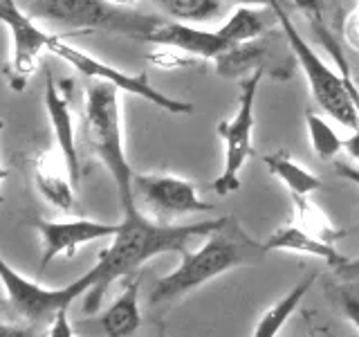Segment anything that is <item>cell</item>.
I'll return each instance as SVG.
<instances>
[{
	"instance_id": "6da1fadb",
	"label": "cell",
	"mask_w": 359,
	"mask_h": 337,
	"mask_svg": "<svg viewBox=\"0 0 359 337\" xmlns=\"http://www.w3.org/2000/svg\"><path fill=\"white\" fill-rule=\"evenodd\" d=\"M224 220H200V223H155L146 218L137 209L126 213L119 223V232L112 236V243L99 252L97 263L88 270L90 290L83 295V310L97 312L104 301L106 290L117 279H126L149 261V258L164 252H187L194 239L207 236L220 227Z\"/></svg>"
},
{
	"instance_id": "7a4b0ae2",
	"label": "cell",
	"mask_w": 359,
	"mask_h": 337,
	"mask_svg": "<svg viewBox=\"0 0 359 337\" xmlns=\"http://www.w3.org/2000/svg\"><path fill=\"white\" fill-rule=\"evenodd\" d=\"M265 254L263 243L254 241L236 218L224 216L222 225L207 236L202 247L196 252H182V263L157 281L151 301L162 303L177 299L233 267L261 261Z\"/></svg>"
},
{
	"instance_id": "3957f363",
	"label": "cell",
	"mask_w": 359,
	"mask_h": 337,
	"mask_svg": "<svg viewBox=\"0 0 359 337\" xmlns=\"http://www.w3.org/2000/svg\"><path fill=\"white\" fill-rule=\"evenodd\" d=\"M119 88L108 81H99L88 88L86 93V110H83V142L93 151L108 173L115 180L121 213L137 211V198H135L133 180L135 173L123 149L121 133V112H119Z\"/></svg>"
},
{
	"instance_id": "277c9868",
	"label": "cell",
	"mask_w": 359,
	"mask_h": 337,
	"mask_svg": "<svg viewBox=\"0 0 359 337\" xmlns=\"http://www.w3.org/2000/svg\"><path fill=\"white\" fill-rule=\"evenodd\" d=\"M267 7L274 11L290 50L294 54V59L299 61V65L303 67V72H306L310 88H312V95L317 99V104L323 108V112H328V115L334 121H339L341 126H348L353 131L359 128L357 108L346 93V88L339 79V72L332 70V67L310 48V43L303 39V34L294 27V22H292L283 0H269Z\"/></svg>"
},
{
	"instance_id": "5b68a950",
	"label": "cell",
	"mask_w": 359,
	"mask_h": 337,
	"mask_svg": "<svg viewBox=\"0 0 359 337\" xmlns=\"http://www.w3.org/2000/svg\"><path fill=\"white\" fill-rule=\"evenodd\" d=\"M29 14L74 29H106L133 39H144L164 22L155 16L126 11L108 0H34Z\"/></svg>"
},
{
	"instance_id": "8992f818",
	"label": "cell",
	"mask_w": 359,
	"mask_h": 337,
	"mask_svg": "<svg viewBox=\"0 0 359 337\" xmlns=\"http://www.w3.org/2000/svg\"><path fill=\"white\" fill-rule=\"evenodd\" d=\"M265 67H258L241 86L238 110L231 119L218 124V133L224 142V166L222 173L211 183V191L216 196H229L231 191L241 189V171L252 155V133H254V104L258 95V86L263 81Z\"/></svg>"
},
{
	"instance_id": "52a82bcc",
	"label": "cell",
	"mask_w": 359,
	"mask_h": 337,
	"mask_svg": "<svg viewBox=\"0 0 359 337\" xmlns=\"http://www.w3.org/2000/svg\"><path fill=\"white\" fill-rule=\"evenodd\" d=\"M0 277H3L5 295L16 317L29 326H50L56 312L70 308L76 297L86 295L90 290L88 272L63 288H43L16 272L5 258L0 261Z\"/></svg>"
},
{
	"instance_id": "ba28073f",
	"label": "cell",
	"mask_w": 359,
	"mask_h": 337,
	"mask_svg": "<svg viewBox=\"0 0 359 337\" xmlns=\"http://www.w3.org/2000/svg\"><path fill=\"white\" fill-rule=\"evenodd\" d=\"M48 50L54 52L59 59L67 61L74 70H79L86 77H93V79H99V81H108L115 88L123 90V93L128 95H135L144 101H149V104L162 108L164 112H182V115H191L194 112V104H189V101H180V99H173L168 95H162L160 90H155L151 86V81L146 79V74H128V72H121L117 67H112L108 63H104L97 56H90L88 52L74 48V45L61 41L59 37H54L48 43Z\"/></svg>"
},
{
	"instance_id": "9c48e42d",
	"label": "cell",
	"mask_w": 359,
	"mask_h": 337,
	"mask_svg": "<svg viewBox=\"0 0 359 337\" xmlns=\"http://www.w3.org/2000/svg\"><path fill=\"white\" fill-rule=\"evenodd\" d=\"M0 20L11 34V88L22 90L43 50H48L52 34L41 29L34 16L20 11L16 0H0Z\"/></svg>"
},
{
	"instance_id": "30bf717a",
	"label": "cell",
	"mask_w": 359,
	"mask_h": 337,
	"mask_svg": "<svg viewBox=\"0 0 359 337\" xmlns=\"http://www.w3.org/2000/svg\"><path fill=\"white\" fill-rule=\"evenodd\" d=\"M32 225H34V230L41 234V243H43L41 270L48 267L59 254L72 258L81 245L99 241V239H112V236L119 232V225L90 220V218H70V220L36 218Z\"/></svg>"
},
{
	"instance_id": "8fae6325",
	"label": "cell",
	"mask_w": 359,
	"mask_h": 337,
	"mask_svg": "<svg viewBox=\"0 0 359 337\" xmlns=\"http://www.w3.org/2000/svg\"><path fill=\"white\" fill-rule=\"evenodd\" d=\"M135 198H142L155 213L182 216V213L213 211L211 202L198 198L196 185L177 176H137L133 180Z\"/></svg>"
},
{
	"instance_id": "7c38bea8",
	"label": "cell",
	"mask_w": 359,
	"mask_h": 337,
	"mask_svg": "<svg viewBox=\"0 0 359 337\" xmlns=\"http://www.w3.org/2000/svg\"><path fill=\"white\" fill-rule=\"evenodd\" d=\"M74 88L72 79H63L61 84H54L50 70H45V110L54 131L56 149H59L70 168L74 187L81 180V166H79V151L74 142V121L70 112V90Z\"/></svg>"
},
{
	"instance_id": "4fadbf2b",
	"label": "cell",
	"mask_w": 359,
	"mask_h": 337,
	"mask_svg": "<svg viewBox=\"0 0 359 337\" xmlns=\"http://www.w3.org/2000/svg\"><path fill=\"white\" fill-rule=\"evenodd\" d=\"M142 41H149L153 45H171L182 52H189L198 59H216L220 52H224L231 43L224 41L218 29H200L189 25L184 20L177 22H160L153 32H149Z\"/></svg>"
},
{
	"instance_id": "5bb4252c",
	"label": "cell",
	"mask_w": 359,
	"mask_h": 337,
	"mask_svg": "<svg viewBox=\"0 0 359 337\" xmlns=\"http://www.w3.org/2000/svg\"><path fill=\"white\" fill-rule=\"evenodd\" d=\"M32 168H34V183H36L41 196L48 202H52L54 207L70 211L74 205V183L63 153L59 149L43 151L34 157Z\"/></svg>"
},
{
	"instance_id": "9a60e30c",
	"label": "cell",
	"mask_w": 359,
	"mask_h": 337,
	"mask_svg": "<svg viewBox=\"0 0 359 337\" xmlns=\"http://www.w3.org/2000/svg\"><path fill=\"white\" fill-rule=\"evenodd\" d=\"M263 245H265V252H301V254L323 258V261L328 263L332 270L339 267L348 258V256L337 252L334 243L317 239L314 234L299 227L297 223L278 227L276 232H272L267 236V239L263 241Z\"/></svg>"
},
{
	"instance_id": "2e32d148",
	"label": "cell",
	"mask_w": 359,
	"mask_h": 337,
	"mask_svg": "<svg viewBox=\"0 0 359 337\" xmlns=\"http://www.w3.org/2000/svg\"><path fill=\"white\" fill-rule=\"evenodd\" d=\"M140 275L135 272L126 277L121 295L112 301V306L101 317V331L108 337H126L137 333L142 326L140 315Z\"/></svg>"
},
{
	"instance_id": "e0dca14e",
	"label": "cell",
	"mask_w": 359,
	"mask_h": 337,
	"mask_svg": "<svg viewBox=\"0 0 359 337\" xmlns=\"http://www.w3.org/2000/svg\"><path fill=\"white\" fill-rule=\"evenodd\" d=\"M267 45L258 39L231 43L227 50L216 56V70L222 79H233L243 74H252L258 67H265Z\"/></svg>"
},
{
	"instance_id": "ac0fdd59",
	"label": "cell",
	"mask_w": 359,
	"mask_h": 337,
	"mask_svg": "<svg viewBox=\"0 0 359 337\" xmlns=\"http://www.w3.org/2000/svg\"><path fill=\"white\" fill-rule=\"evenodd\" d=\"M267 168H269V173L276 176L280 183H283L287 189H290V194H314V191H319L321 189V180L314 176L312 171H308L306 166H301L297 164L294 160H292V155L287 151H274V153H269L263 157Z\"/></svg>"
},
{
	"instance_id": "d6986e66",
	"label": "cell",
	"mask_w": 359,
	"mask_h": 337,
	"mask_svg": "<svg viewBox=\"0 0 359 337\" xmlns=\"http://www.w3.org/2000/svg\"><path fill=\"white\" fill-rule=\"evenodd\" d=\"M314 281H317V272H312L303 281H299V284L292 288L287 295L276 303V306L269 308L261 317V322L256 324L254 337H274V335H278V331L283 329V324L292 317V312L299 308V303L303 301V297H306L310 292V288L314 286Z\"/></svg>"
},
{
	"instance_id": "ffe728a7",
	"label": "cell",
	"mask_w": 359,
	"mask_h": 337,
	"mask_svg": "<svg viewBox=\"0 0 359 337\" xmlns=\"http://www.w3.org/2000/svg\"><path fill=\"white\" fill-rule=\"evenodd\" d=\"M310 22H312L314 34H317V39L323 43V48L328 50L330 59L334 61L337 72H339V79H341V84H344V88H346L348 97H351V101L355 104V108H357V115H359V86L355 84L353 67H351V63H348V59H346V52H344V48H341V41H337V37L330 32V27L323 22V14H321V16H312Z\"/></svg>"
},
{
	"instance_id": "44dd1931",
	"label": "cell",
	"mask_w": 359,
	"mask_h": 337,
	"mask_svg": "<svg viewBox=\"0 0 359 337\" xmlns=\"http://www.w3.org/2000/svg\"><path fill=\"white\" fill-rule=\"evenodd\" d=\"M290 196L294 200V223L299 227H303L306 232L317 236V239H323L328 243L344 239V232L337 230L334 225L323 216V211L317 205H312L306 194H290Z\"/></svg>"
},
{
	"instance_id": "7402d4cb",
	"label": "cell",
	"mask_w": 359,
	"mask_h": 337,
	"mask_svg": "<svg viewBox=\"0 0 359 337\" xmlns=\"http://www.w3.org/2000/svg\"><path fill=\"white\" fill-rule=\"evenodd\" d=\"M265 32V22L258 11L241 5L233 14L218 27V34L227 43H243L252 39H261Z\"/></svg>"
},
{
	"instance_id": "603a6c76",
	"label": "cell",
	"mask_w": 359,
	"mask_h": 337,
	"mask_svg": "<svg viewBox=\"0 0 359 337\" xmlns=\"http://www.w3.org/2000/svg\"><path fill=\"white\" fill-rule=\"evenodd\" d=\"M168 16L184 22H205L222 11V0H153Z\"/></svg>"
},
{
	"instance_id": "cb8c5ba5",
	"label": "cell",
	"mask_w": 359,
	"mask_h": 337,
	"mask_svg": "<svg viewBox=\"0 0 359 337\" xmlns=\"http://www.w3.org/2000/svg\"><path fill=\"white\" fill-rule=\"evenodd\" d=\"M306 126H308L312 151L317 153L319 160H332V157L344 149V140L337 135V131L328 121L317 115V112H312V110L306 112Z\"/></svg>"
},
{
	"instance_id": "d4e9b609",
	"label": "cell",
	"mask_w": 359,
	"mask_h": 337,
	"mask_svg": "<svg viewBox=\"0 0 359 337\" xmlns=\"http://www.w3.org/2000/svg\"><path fill=\"white\" fill-rule=\"evenodd\" d=\"M334 295H337V301H339L344 315L355 324V329L359 331V286L339 281L334 288Z\"/></svg>"
},
{
	"instance_id": "484cf974",
	"label": "cell",
	"mask_w": 359,
	"mask_h": 337,
	"mask_svg": "<svg viewBox=\"0 0 359 337\" xmlns=\"http://www.w3.org/2000/svg\"><path fill=\"white\" fill-rule=\"evenodd\" d=\"M48 329H50L48 331L50 337H72L74 335L72 324H70V319H67V308L56 312V317L52 319V324L48 326Z\"/></svg>"
},
{
	"instance_id": "4316f807",
	"label": "cell",
	"mask_w": 359,
	"mask_h": 337,
	"mask_svg": "<svg viewBox=\"0 0 359 337\" xmlns=\"http://www.w3.org/2000/svg\"><path fill=\"white\" fill-rule=\"evenodd\" d=\"M334 275L344 284L359 286V258H346L339 267H334Z\"/></svg>"
},
{
	"instance_id": "83f0119b",
	"label": "cell",
	"mask_w": 359,
	"mask_h": 337,
	"mask_svg": "<svg viewBox=\"0 0 359 337\" xmlns=\"http://www.w3.org/2000/svg\"><path fill=\"white\" fill-rule=\"evenodd\" d=\"M292 5L301 11H306L310 18L323 14V0H292Z\"/></svg>"
},
{
	"instance_id": "f1b7e54d",
	"label": "cell",
	"mask_w": 359,
	"mask_h": 337,
	"mask_svg": "<svg viewBox=\"0 0 359 337\" xmlns=\"http://www.w3.org/2000/svg\"><path fill=\"white\" fill-rule=\"evenodd\" d=\"M334 173L339 178H344V180H351L353 185L359 187V168L357 166H351L346 162H334Z\"/></svg>"
},
{
	"instance_id": "f546056e",
	"label": "cell",
	"mask_w": 359,
	"mask_h": 337,
	"mask_svg": "<svg viewBox=\"0 0 359 337\" xmlns=\"http://www.w3.org/2000/svg\"><path fill=\"white\" fill-rule=\"evenodd\" d=\"M344 149L348 151V155H351L353 160L359 162V128H355V133L351 135V138L344 140Z\"/></svg>"
},
{
	"instance_id": "4dcf8cb0",
	"label": "cell",
	"mask_w": 359,
	"mask_h": 337,
	"mask_svg": "<svg viewBox=\"0 0 359 337\" xmlns=\"http://www.w3.org/2000/svg\"><path fill=\"white\" fill-rule=\"evenodd\" d=\"M108 3H112V5H119V7H126V5L137 3V0H108Z\"/></svg>"
},
{
	"instance_id": "1f68e13d",
	"label": "cell",
	"mask_w": 359,
	"mask_h": 337,
	"mask_svg": "<svg viewBox=\"0 0 359 337\" xmlns=\"http://www.w3.org/2000/svg\"><path fill=\"white\" fill-rule=\"evenodd\" d=\"M357 5H359V0H357ZM353 27L359 32V7H357V16H355V20H353Z\"/></svg>"
}]
</instances>
